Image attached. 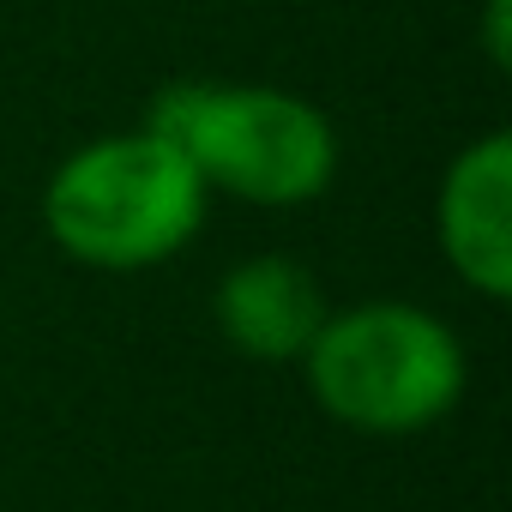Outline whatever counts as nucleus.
Instances as JSON below:
<instances>
[{
    "instance_id": "1",
    "label": "nucleus",
    "mask_w": 512,
    "mask_h": 512,
    "mask_svg": "<svg viewBox=\"0 0 512 512\" xmlns=\"http://www.w3.org/2000/svg\"><path fill=\"white\" fill-rule=\"evenodd\" d=\"M211 187L157 133H97L67 151L43 187V223L67 260L91 272H151L205 229Z\"/></svg>"
},
{
    "instance_id": "3",
    "label": "nucleus",
    "mask_w": 512,
    "mask_h": 512,
    "mask_svg": "<svg viewBox=\"0 0 512 512\" xmlns=\"http://www.w3.org/2000/svg\"><path fill=\"white\" fill-rule=\"evenodd\" d=\"M314 404L356 434H422L464 398V344L416 302H362L326 314L302 356Z\"/></svg>"
},
{
    "instance_id": "2",
    "label": "nucleus",
    "mask_w": 512,
    "mask_h": 512,
    "mask_svg": "<svg viewBox=\"0 0 512 512\" xmlns=\"http://www.w3.org/2000/svg\"><path fill=\"white\" fill-rule=\"evenodd\" d=\"M145 127H157L211 193L241 205L296 211L332 193L338 181V133L320 103L278 85H229V79H181L151 97Z\"/></svg>"
},
{
    "instance_id": "6",
    "label": "nucleus",
    "mask_w": 512,
    "mask_h": 512,
    "mask_svg": "<svg viewBox=\"0 0 512 512\" xmlns=\"http://www.w3.org/2000/svg\"><path fill=\"white\" fill-rule=\"evenodd\" d=\"M482 43H488V61H494V67H506V61H512V0H488Z\"/></svg>"
},
{
    "instance_id": "5",
    "label": "nucleus",
    "mask_w": 512,
    "mask_h": 512,
    "mask_svg": "<svg viewBox=\"0 0 512 512\" xmlns=\"http://www.w3.org/2000/svg\"><path fill=\"white\" fill-rule=\"evenodd\" d=\"M211 314H217V332L229 338V350H241L253 362H302L332 308H326L320 278L302 260L253 253V260H241L217 278Z\"/></svg>"
},
{
    "instance_id": "4",
    "label": "nucleus",
    "mask_w": 512,
    "mask_h": 512,
    "mask_svg": "<svg viewBox=\"0 0 512 512\" xmlns=\"http://www.w3.org/2000/svg\"><path fill=\"white\" fill-rule=\"evenodd\" d=\"M434 235L446 266L488 302L512 296V133L470 139L434 193Z\"/></svg>"
}]
</instances>
